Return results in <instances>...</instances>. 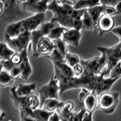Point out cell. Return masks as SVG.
<instances>
[{
	"instance_id": "cell-1",
	"label": "cell",
	"mask_w": 121,
	"mask_h": 121,
	"mask_svg": "<svg viewBox=\"0 0 121 121\" xmlns=\"http://www.w3.org/2000/svg\"><path fill=\"white\" fill-rule=\"evenodd\" d=\"M97 50L105 58L106 67L103 73L104 77H108L110 72L121 60V42L110 47L98 46Z\"/></svg>"
},
{
	"instance_id": "cell-2",
	"label": "cell",
	"mask_w": 121,
	"mask_h": 121,
	"mask_svg": "<svg viewBox=\"0 0 121 121\" xmlns=\"http://www.w3.org/2000/svg\"><path fill=\"white\" fill-rule=\"evenodd\" d=\"M48 10L52 11L53 14L50 21L60 25L64 21L73 15L75 9L73 8L71 2L66 3L64 5H59L55 0H52L48 5Z\"/></svg>"
},
{
	"instance_id": "cell-3",
	"label": "cell",
	"mask_w": 121,
	"mask_h": 121,
	"mask_svg": "<svg viewBox=\"0 0 121 121\" xmlns=\"http://www.w3.org/2000/svg\"><path fill=\"white\" fill-rule=\"evenodd\" d=\"M120 94L117 92H107L98 97V107L105 114H111L119 104Z\"/></svg>"
},
{
	"instance_id": "cell-4",
	"label": "cell",
	"mask_w": 121,
	"mask_h": 121,
	"mask_svg": "<svg viewBox=\"0 0 121 121\" xmlns=\"http://www.w3.org/2000/svg\"><path fill=\"white\" fill-rule=\"evenodd\" d=\"M80 64L84 69V73L89 75H99L106 67V60L103 55L89 59H81Z\"/></svg>"
},
{
	"instance_id": "cell-5",
	"label": "cell",
	"mask_w": 121,
	"mask_h": 121,
	"mask_svg": "<svg viewBox=\"0 0 121 121\" xmlns=\"http://www.w3.org/2000/svg\"><path fill=\"white\" fill-rule=\"evenodd\" d=\"M40 108L43 106L44 101L48 98H56L59 99V84L58 80L53 74L48 83L43 86L39 89Z\"/></svg>"
},
{
	"instance_id": "cell-6",
	"label": "cell",
	"mask_w": 121,
	"mask_h": 121,
	"mask_svg": "<svg viewBox=\"0 0 121 121\" xmlns=\"http://www.w3.org/2000/svg\"><path fill=\"white\" fill-rule=\"evenodd\" d=\"M4 39H5L4 42L15 53H21L24 49L27 48L31 44V34L28 31L21 33V35L14 39H9V38H4Z\"/></svg>"
},
{
	"instance_id": "cell-7",
	"label": "cell",
	"mask_w": 121,
	"mask_h": 121,
	"mask_svg": "<svg viewBox=\"0 0 121 121\" xmlns=\"http://www.w3.org/2000/svg\"><path fill=\"white\" fill-rule=\"evenodd\" d=\"M98 95L93 92L86 89H80L79 93V101L82 102L83 108L86 112L93 113L98 107Z\"/></svg>"
},
{
	"instance_id": "cell-8",
	"label": "cell",
	"mask_w": 121,
	"mask_h": 121,
	"mask_svg": "<svg viewBox=\"0 0 121 121\" xmlns=\"http://www.w3.org/2000/svg\"><path fill=\"white\" fill-rule=\"evenodd\" d=\"M56 25H58L57 23L49 21L48 22L43 23L39 28L30 33V34H31V45L33 53L35 52L36 45L38 43H39V41L43 37L48 36L52 29L54 28Z\"/></svg>"
},
{
	"instance_id": "cell-9",
	"label": "cell",
	"mask_w": 121,
	"mask_h": 121,
	"mask_svg": "<svg viewBox=\"0 0 121 121\" xmlns=\"http://www.w3.org/2000/svg\"><path fill=\"white\" fill-rule=\"evenodd\" d=\"M31 49H32V45L30 44L27 48L24 49V51L20 53L21 57V64L18 65V67L21 69L20 78L23 79V80H27L33 73L32 66L30 64V59H29V52Z\"/></svg>"
},
{
	"instance_id": "cell-10",
	"label": "cell",
	"mask_w": 121,
	"mask_h": 121,
	"mask_svg": "<svg viewBox=\"0 0 121 121\" xmlns=\"http://www.w3.org/2000/svg\"><path fill=\"white\" fill-rule=\"evenodd\" d=\"M54 48L55 45L53 41L47 36L43 37L38 43L36 51L33 53V56L34 58H39L40 56L46 57L51 54Z\"/></svg>"
},
{
	"instance_id": "cell-11",
	"label": "cell",
	"mask_w": 121,
	"mask_h": 121,
	"mask_svg": "<svg viewBox=\"0 0 121 121\" xmlns=\"http://www.w3.org/2000/svg\"><path fill=\"white\" fill-rule=\"evenodd\" d=\"M45 13H41L32 14L31 16L23 19L22 21L26 31L31 33L38 29L43 23H45Z\"/></svg>"
},
{
	"instance_id": "cell-12",
	"label": "cell",
	"mask_w": 121,
	"mask_h": 121,
	"mask_svg": "<svg viewBox=\"0 0 121 121\" xmlns=\"http://www.w3.org/2000/svg\"><path fill=\"white\" fill-rule=\"evenodd\" d=\"M114 25L115 21L113 17L102 14L96 26V31H98V36H102L105 33L111 32V30L114 28Z\"/></svg>"
},
{
	"instance_id": "cell-13",
	"label": "cell",
	"mask_w": 121,
	"mask_h": 121,
	"mask_svg": "<svg viewBox=\"0 0 121 121\" xmlns=\"http://www.w3.org/2000/svg\"><path fill=\"white\" fill-rule=\"evenodd\" d=\"M82 37V33L80 30L76 29H67L64 33L61 39L67 45L73 47H79Z\"/></svg>"
},
{
	"instance_id": "cell-14",
	"label": "cell",
	"mask_w": 121,
	"mask_h": 121,
	"mask_svg": "<svg viewBox=\"0 0 121 121\" xmlns=\"http://www.w3.org/2000/svg\"><path fill=\"white\" fill-rule=\"evenodd\" d=\"M24 32H26V30L24 28V24H23V21L21 20L14 22L7 26L5 30L4 38L14 39Z\"/></svg>"
},
{
	"instance_id": "cell-15",
	"label": "cell",
	"mask_w": 121,
	"mask_h": 121,
	"mask_svg": "<svg viewBox=\"0 0 121 121\" xmlns=\"http://www.w3.org/2000/svg\"><path fill=\"white\" fill-rule=\"evenodd\" d=\"M36 89V82H30L24 84L21 83L15 87V92L20 98H26L33 95Z\"/></svg>"
},
{
	"instance_id": "cell-16",
	"label": "cell",
	"mask_w": 121,
	"mask_h": 121,
	"mask_svg": "<svg viewBox=\"0 0 121 121\" xmlns=\"http://www.w3.org/2000/svg\"><path fill=\"white\" fill-rule=\"evenodd\" d=\"M74 109V103L72 101L69 100L64 101V104L57 110L56 112L58 115L61 121H68L70 116L72 115Z\"/></svg>"
},
{
	"instance_id": "cell-17",
	"label": "cell",
	"mask_w": 121,
	"mask_h": 121,
	"mask_svg": "<svg viewBox=\"0 0 121 121\" xmlns=\"http://www.w3.org/2000/svg\"><path fill=\"white\" fill-rule=\"evenodd\" d=\"M50 2V0H42V1L34 4V5L24 7L23 9L26 12L32 13L33 14L45 13V11L48 10V5Z\"/></svg>"
},
{
	"instance_id": "cell-18",
	"label": "cell",
	"mask_w": 121,
	"mask_h": 121,
	"mask_svg": "<svg viewBox=\"0 0 121 121\" xmlns=\"http://www.w3.org/2000/svg\"><path fill=\"white\" fill-rule=\"evenodd\" d=\"M100 5L101 2L99 0H75L72 3L75 10H88L91 8Z\"/></svg>"
},
{
	"instance_id": "cell-19",
	"label": "cell",
	"mask_w": 121,
	"mask_h": 121,
	"mask_svg": "<svg viewBox=\"0 0 121 121\" xmlns=\"http://www.w3.org/2000/svg\"><path fill=\"white\" fill-rule=\"evenodd\" d=\"M63 104L64 101H60L59 99L48 98V99H46L44 101L41 108H43L45 111L49 112H55Z\"/></svg>"
},
{
	"instance_id": "cell-20",
	"label": "cell",
	"mask_w": 121,
	"mask_h": 121,
	"mask_svg": "<svg viewBox=\"0 0 121 121\" xmlns=\"http://www.w3.org/2000/svg\"><path fill=\"white\" fill-rule=\"evenodd\" d=\"M53 67H54V69L57 70L60 74H62L64 77L69 78L74 77L72 67H70L65 61L54 64Z\"/></svg>"
},
{
	"instance_id": "cell-21",
	"label": "cell",
	"mask_w": 121,
	"mask_h": 121,
	"mask_svg": "<svg viewBox=\"0 0 121 121\" xmlns=\"http://www.w3.org/2000/svg\"><path fill=\"white\" fill-rule=\"evenodd\" d=\"M14 53L5 42H0V61H6L10 60Z\"/></svg>"
},
{
	"instance_id": "cell-22",
	"label": "cell",
	"mask_w": 121,
	"mask_h": 121,
	"mask_svg": "<svg viewBox=\"0 0 121 121\" xmlns=\"http://www.w3.org/2000/svg\"><path fill=\"white\" fill-rule=\"evenodd\" d=\"M82 30H85L86 31L96 30V26L95 25L92 19L90 17L87 10H85L84 14H83L82 17Z\"/></svg>"
},
{
	"instance_id": "cell-23",
	"label": "cell",
	"mask_w": 121,
	"mask_h": 121,
	"mask_svg": "<svg viewBox=\"0 0 121 121\" xmlns=\"http://www.w3.org/2000/svg\"><path fill=\"white\" fill-rule=\"evenodd\" d=\"M103 9H104V6L100 5L95 6L93 8H91V9H89L87 10L88 13L90 15V17H92L95 26H97V23L98 20H99V18L101 17V15L103 14Z\"/></svg>"
},
{
	"instance_id": "cell-24",
	"label": "cell",
	"mask_w": 121,
	"mask_h": 121,
	"mask_svg": "<svg viewBox=\"0 0 121 121\" xmlns=\"http://www.w3.org/2000/svg\"><path fill=\"white\" fill-rule=\"evenodd\" d=\"M67 30V28L58 24V25H56L54 28L52 29V30L50 31V33H49L48 36L47 37L49 38V39L52 41L60 39H61L64 33Z\"/></svg>"
},
{
	"instance_id": "cell-25",
	"label": "cell",
	"mask_w": 121,
	"mask_h": 121,
	"mask_svg": "<svg viewBox=\"0 0 121 121\" xmlns=\"http://www.w3.org/2000/svg\"><path fill=\"white\" fill-rule=\"evenodd\" d=\"M15 79L11 77L9 72L2 70L0 73V88H5L14 84Z\"/></svg>"
},
{
	"instance_id": "cell-26",
	"label": "cell",
	"mask_w": 121,
	"mask_h": 121,
	"mask_svg": "<svg viewBox=\"0 0 121 121\" xmlns=\"http://www.w3.org/2000/svg\"><path fill=\"white\" fill-rule=\"evenodd\" d=\"M25 101L28 108L33 111H35L36 109L40 108V100L39 98L36 95L33 94L25 98Z\"/></svg>"
},
{
	"instance_id": "cell-27",
	"label": "cell",
	"mask_w": 121,
	"mask_h": 121,
	"mask_svg": "<svg viewBox=\"0 0 121 121\" xmlns=\"http://www.w3.org/2000/svg\"><path fill=\"white\" fill-rule=\"evenodd\" d=\"M53 113L54 112H49L40 108L33 111V114L36 121H48Z\"/></svg>"
},
{
	"instance_id": "cell-28",
	"label": "cell",
	"mask_w": 121,
	"mask_h": 121,
	"mask_svg": "<svg viewBox=\"0 0 121 121\" xmlns=\"http://www.w3.org/2000/svg\"><path fill=\"white\" fill-rule=\"evenodd\" d=\"M80 60L81 58H79L78 55L73 54V53H70L69 52H68L66 54V55L64 56V60H65V62L72 68L77 65V64L80 63Z\"/></svg>"
},
{
	"instance_id": "cell-29",
	"label": "cell",
	"mask_w": 121,
	"mask_h": 121,
	"mask_svg": "<svg viewBox=\"0 0 121 121\" xmlns=\"http://www.w3.org/2000/svg\"><path fill=\"white\" fill-rule=\"evenodd\" d=\"M46 58L50 60L53 64L65 61V60H64V57L60 54V53L55 48H54V50L52 51V52L50 55L46 56Z\"/></svg>"
},
{
	"instance_id": "cell-30",
	"label": "cell",
	"mask_w": 121,
	"mask_h": 121,
	"mask_svg": "<svg viewBox=\"0 0 121 121\" xmlns=\"http://www.w3.org/2000/svg\"><path fill=\"white\" fill-rule=\"evenodd\" d=\"M53 43H54L55 48L57 50H58L64 57L65 56L66 54L68 52V45L64 43L61 39L53 41Z\"/></svg>"
},
{
	"instance_id": "cell-31",
	"label": "cell",
	"mask_w": 121,
	"mask_h": 121,
	"mask_svg": "<svg viewBox=\"0 0 121 121\" xmlns=\"http://www.w3.org/2000/svg\"><path fill=\"white\" fill-rule=\"evenodd\" d=\"M108 77L119 79H121V60L110 72Z\"/></svg>"
},
{
	"instance_id": "cell-32",
	"label": "cell",
	"mask_w": 121,
	"mask_h": 121,
	"mask_svg": "<svg viewBox=\"0 0 121 121\" xmlns=\"http://www.w3.org/2000/svg\"><path fill=\"white\" fill-rule=\"evenodd\" d=\"M86 112V110L83 108L80 111H79L77 112H73L69 118V120H68V121H82Z\"/></svg>"
},
{
	"instance_id": "cell-33",
	"label": "cell",
	"mask_w": 121,
	"mask_h": 121,
	"mask_svg": "<svg viewBox=\"0 0 121 121\" xmlns=\"http://www.w3.org/2000/svg\"><path fill=\"white\" fill-rule=\"evenodd\" d=\"M72 69H73L74 77H80L83 74V73H84V69H83V67L81 65L80 63L77 64L76 66H74Z\"/></svg>"
},
{
	"instance_id": "cell-34",
	"label": "cell",
	"mask_w": 121,
	"mask_h": 121,
	"mask_svg": "<svg viewBox=\"0 0 121 121\" xmlns=\"http://www.w3.org/2000/svg\"><path fill=\"white\" fill-rule=\"evenodd\" d=\"M103 14L108 15V16L113 17L116 16V11H115L114 7L113 6H104Z\"/></svg>"
},
{
	"instance_id": "cell-35",
	"label": "cell",
	"mask_w": 121,
	"mask_h": 121,
	"mask_svg": "<svg viewBox=\"0 0 121 121\" xmlns=\"http://www.w3.org/2000/svg\"><path fill=\"white\" fill-rule=\"evenodd\" d=\"M10 76L13 79H16L17 78H20L21 76V69L18 66H14L12 69H11V70L9 72Z\"/></svg>"
},
{
	"instance_id": "cell-36",
	"label": "cell",
	"mask_w": 121,
	"mask_h": 121,
	"mask_svg": "<svg viewBox=\"0 0 121 121\" xmlns=\"http://www.w3.org/2000/svg\"><path fill=\"white\" fill-rule=\"evenodd\" d=\"M10 60L14 66H18L19 64H21V54L20 53H14V55L11 57Z\"/></svg>"
},
{
	"instance_id": "cell-37",
	"label": "cell",
	"mask_w": 121,
	"mask_h": 121,
	"mask_svg": "<svg viewBox=\"0 0 121 121\" xmlns=\"http://www.w3.org/2000/svg\"><path fill=\"white\" fill-rule=\"evenodd\" d=\"M101 5L104 6H115L121 0H99Z\"/></svg>"
},
{
	"instance_id": "cell-38",
	"label": "cell",
	"mask_w": 121,
	"mask_h": 121,
	"mask_svg": "<svg viewBox=\"0 0 121 121\" xmlns=\"http://www.w3.org/2000/svg\"><path fill=\"white\" fill-rule=\"evenodd\" d=\"M2 65H3V69L4 70H5L7 72H9L11 70V69L14 67V65L11 62V60H6V61H2Z\"/></svg>"
},
{
	"instance_id": "cell-39",
	"label": "cell",
	"mask_w": 121,
	"mask_h": 121,
	"mask_svg": "<svg viewBox=\"0 0 121 121\" xmlns=\"http://www.w3.org/2000/svg\"><path fill=\"white\" fill-rule=\"evenodd\" d=\"M111 32L113 34H114V35L118 38L119 41L121 42V26H114V28L111 30Z\"/></svg>"
},
{
	"instance_id": "cell-40",
	"label": "cell",
	"mask_w": 121,
	"mask_h": 121,
	"mask_svg": "<svg viewBox=\"0 0 121 121\" xmlns=\"http://www.w3.org/2000/svg\"><path fill=\"white\" fill-rule=\"evenodd\" d=\"M93 113L86 112L82 121H93Z\"/></svg>"
},
{
	"instance_id": "cell-41",
	"label": "cell",
	"mask_w": 121,
	"mask_h": 121,
	"mask_svg": "<svg viewBox=\"0 0 121 121\" xmlns=\"http://www.w3.org/2000/svg\"><path fill=\"white\" fill-rule=\"evenodd\" d=\"M40 1H42V0H27V1L25 2L24 3H23L22 5H23V8L26 7V6H30V5H34V4H36Z\"/></svg>"
},
{
	"instance_id": "cell-42",
	"label": "cell",
	"mask_w": 121,
	"mask_h": 121,
	"mask_svg": "<svg viewBox=\"0 0 121 121\" xmlns=\"http://www.w3.org/2000/svg\"><path fill=\"white\" fill-rule=\"evenodd\" d=\"M48 121H61V120H60V118L58 115V113L55 111L52 114V116L50 117Z\"/></svg>"
},
{
	"instance_id": "cell-43",
	"label": "cell",
	"mask_w": 121,
	"mask_h": 121,
	"mask_svg": "<svg viewBox=\"0 0 121 121\" xmlns=\"http://www.w3.org/2000/svg\"><path fill=\"white\" fill-rule=\"evenodd\" d=\"M116 11V15L121 14V2H118L115 6H113Z\"/></svg>"
},
{
	"instance_id": "cell-44",
	"label": "cell",
	"mask_w": 121,
	"mask_h": 121,
	"mask_svg": "<svg viewBox=\"0 0 121 121\" xmlns=\"http://www.w3.org/2000/svg\"><path fill=\"white\" fill-rule=\"evenodd\" d=\"M4 9H5V4L0 1V15H1L4 11Z\"/></svg>"
},
{
	"instance_id": "cell-45",
	"label": "cell",
	"mask_w": 121,
	"mask_h": 121,
	"mask_svg": "<svg viewBox=\"0 0 121 121\" xmlns=\"http://www.w3.org/2000/svg\"><path fill=\"white\" fill-rule=\"evenodd\" d=\"M4 69H3V65H2V61H0V73H2V71Z\"/></svg>"
},
{
	"instance_id": "cell-46",
	"label": "cell",
	"mask_w": 121,
	"mask_h": 121,
	"mask_svg": "<svg viewBox=\"0 0 121 121\" xmlns=\"http://www.w3.org/2000/svg\"><path fill=\"white\" fill-rule=\"evenodd\" d=\"M15 1H16V2H17L18 3H24L25 2H26V1H27V0H15Z\"/></svg>"
},
{
	"instance_id": "cell-47",
	"label": "cell",
	"mask_w": 121,
	"mask_h": 121,
	"mask_svg": "<svg viewBox=\"0 0 121 121\" xmlns=\"http://www.w3.org/2000/svg\"><path fill=\"white\" fill-rule=\"evenodd\" d=\"M2 111H1V110H0V114H2Z\"/></svg>"
},
{
	"instance_id": "cell-48",
	"label": "cell",
	"mask_w": 121,
	"mask_h": 121,
	"mask_svg": "<svg viewBox=\"0 0 121 121\" xmlns=\"http://www.w3.org/2000/svg\"><path fill=\"white\" fill-rule=\"evenodd\" d=\"M67 1H68V2H70V0H67Z\"/></svg>"
},
{
	"instance_id": "cell-49",
	"label": "cell",
	"mask_w": 121,
	"mask_h": 121,
	"mask_svg": "<svg viewBox=\"0 0 121 121\" xmlns=\"http://www.w3.org/2000/svg\"><path fill=\"white\" fill-rule=\"evenodd\" d=\"M10 1H11V0H10Z\"/></svg>"
}]
</instances>
